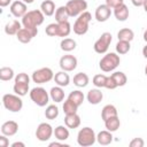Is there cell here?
<instances>
[{
	"instance_id": "cell-1",
	"label": "cell",
	"mask_w": 147,
	"mask_h": 147,
	"mask_svg": "<svg viewBox=\"0 0 147 147\" xmlns=\"http://www.w3.org/2000/svg\"><path fill=\"white\" fill-rule=\"evenodd\" d=\"M45 15L41 10L34 9L28 11L23 17H22V25L23 28H37L44 23Z\"/></svg>"
},
{
	"instance_id": "cell-2",
	"label": "cell",
	"mask_w": 147,
	"mask_h": 147,
	"mask_svg": "<svg viewBox=\"0 0 147 147\" xmlns=\"http://www.w3.org/2000/svg\"><path fill=\"white\" fill-rule=\"evenodd\" d=\"M91 20H92V15H91L90 11L86 10V11L82 13L77 17L76 22L74 23V28H72L74 29V32L76 34H78V36L85 34L88 31V25H90Z\"/></svg>"
},
{
	"instance_id": "cell-3",
	"label": "cell",
	"mask_w": 147,
	"mask_h": 147,
	"mask_svg": "<svg viewBox=\"0 0 147 147\" xmlns=\"http://www.w3.org/2000/svg\"><path fill=\"white\" fill-rule=\"evenodd\" d=\"M95 141H96V136L92 127L85 126L79 130V132L77 134V142L79 146L88 147V146H92Z\"/></svg>"
},
{
	"instance_id": "cell-4",
	"label": "cell",
	"mask_w": 147,
	"mask_h": 147,
	"mask_svg": "<svg viewBox=\"0 0 147 147\" xmlns=\"http://www.w3.org/2000/svg\"><path fill=\"white\" fill-rule=\"evenodd\" d=\"M119 62H121V59L116 53H107L100 60L99 67L103 72H110L119 65Z\"/></svg>"
},
{
	"instance_id": "cell-5",
	"label": "cell",
	"mask_w": 147,
	"mask_h": 147,
	"mask_svg": "<svg viewBox=\"0 0 147 147\" xmlns=\"http://www.w3.org/2000/svg\"><path fill=\"white\" fill-rule=\"evenodd\" d=\"M2 103L3 107L11 113H18L23 108V101L17 94H5L2 96Z\"/></svg>"
},
{
	"instance_id": "cell-6",
	"label": "cell",
	"mask_w": 147,
	"mask_h": 147,
	"mask_svg": "<svg viewBox=\"0 0 147 147\" xmlns=\"http://www.w3.org/2000/svg\"><path fill=\"white\" fill-rule=\"evenodd\" d=\"M30 99L39 107H45L49 101V94L44 87H33L30 91Z\"/></svg>"
},
{
	"instance_id": "cell-7",
	"label": "cell",
	"mask_w": 147,
	"mask_h": 147,
	"mask_svg": "<svg viewBox=\"0 0 147 147\" xmlns=\"http://www.w3.org/2000/svg\"><path fill=\"white\" fill-rule=\"evenodd\" d=\"M32 80L36 84H45L54 79V72L51 68H40L38 70H34L32 74Z\"/></svg>"
},
{
	"instance_id": "cell-8",
	"label": "cell",
	"mask_w": 147,
	"mask_h": 147,
	"mask_svg": "<svg viewBox=\"0 0 147 147\" xmlns=\"http://www.w3.org/2000/svg\"><path fill=\"white\" fill-rule=\"evenodd\" d=\"M65 6L68 8L70 17L79 16L87 9V2L85 0H69Z\"/></svg>"
},
{
	"instance_id": "cell-9",
	"label": "cell",
	"mask_w": 147,
	"mask_h": 147,
	"mask_svg": "<svg viewBox=\"0 0 147 147\" xmlns=\"http://www.w3.org/2000/svg\"><path fill=\"white\" fill-rule=\"evenodd\" d=\"M111 40H113L111 33H109V32H103V33L100 36V38L94 42V46H93V47H94L95 53H98V54H105V53L108 51Z\"/></svg>"
},
{
	"instance_id": "cell-10",
	"label": "cell",
	"mask_w": 147,
	"mask_h": 147,
	"mask_svg": "<svg viewBox=\"0 0 147 147\" xmlns=\"http://www.w3.org/2000/svg\"><path fill=\"white\" fill-rule=\"evenodd\" d=\"M54 134V130L48 123H40L36 130V138L39 141H47Z\"/></svg>"
},
{
	"instance_id": "cell-11",
	"label": "cell",
	"mask_w": 147,
	"mask_h": 147,
	"mask_svg": "<svg viewBox=\"0 0 147 147\" xmlns=\"http://www.w3.org/2000/svg\"><path fill=\"white\" fill-rule=\"evenodd\" d=\"M37 34H38V28H22L17 32L16 37H17V40L21 41L22 44H28Z\"/></svg>"
},
{
	"instance_id": "cell-12",
	"label": "cell",
	"mask_w": 147,
	"mask_h": 147,
	"mask_svg": "<svg viewBox=\"0 0 147 147\" xmlns=\"http://www.w3.org/2000/svg\"><path fill=\"white\" fill-rule=\"evenodd\" d=\"M77 63H78L77 59H76L74 55H70V54L63 55V56L60 59V62H59L61 70L67 71V72L74 71V70L76 69V67H77Z\"/></svg>"
},
{
	"instance_id": "cell-13",
	"label": "cell",
	"mask_w": 147,
	"mask_h": 147,
	"mask_svg": "<svg viewBox=\"0 0 147 147\" xmlns=\"http://www.w3.org/2000/svg\"><path fill=\"white\" fill-rule=\"evenodd\" d=\"M10 13L13 16L17 17V18H22L26 13H28V7H26V3L23 2V1H14L11 5H10Z\"/></svg>"
},
{
	"instance_id": "cell-14",
	"label": "cell",
	"mask_w": 147,
	"mask_h": 147,
	"mask_svg": "<svg viewBox=\"0 0 147 147\" xmlns=\"http://www.w3.org/2000/svg\"><path fill=\"white\" fill-rule=\"evenodd\" d=\"M111 15V8H109L106 3L105 5H100L96 7L95 9V20L98 22H106Z\"/></svg>"
},
{
	"instance_id": "cell-15",
	"label": "cell",
	"mask_w": 147,
	"mask_h": 147,
	"mask_svg": "<svg viewBox=\"0 0 147 147\" xmlns=\"http://www.w3.org/2000/svg\"><path fill=\"white\" fill-rule=\"evenodd\" d=\"M17 131H18V124L15 121H7L1 125V133L7 137L15 136Z\"/></svg>"
},
{
	"instance_id": "cell-16",
	"label": "cell",
	"mask_w": 147,
	"mask_h": 147,
	"mask_svg": "<svg viewBox=\"0 0 147 147\" xmlns=\"http://www.w3.org/2000/svg\"><path fill=\"white\" fill-rule=\"evenodd\" d=\"M87 101L91 103V105H98L102 101V98H103V94L101 92V90H99V87L96 88H92L87 92Z\"/></svg>"
},
{
	"instance_id": "cell-17",
	"label": "cell",
	"mask_w": 147,
	"mask_h": 147,
	"mask_svg": "<svg viewBox=\"0 0 147 147\" xmlns=\"http://www.w3.org/2000/svg\"><path fill=\"white\" fill-rule=\"evenodd\" d=\"M64 124L68 129H77L80 125V117L77 113L68 114L64 117Z\"/></svg>"
},
{
	"instance_id": "cell-18",
	"label": "cell",
	"mask_w": 147,
	"mask_h": 147,
	"mask_svg": "<svg viewBox=\"0 0 147 147\" xmlns=\"http://www.w3.org/2000/svg\"><path fill=\"white\" fill-rule=\"evenodd\" d=\"M22 29V23H20L17 20H11L9 21L6 26H5V32L8 36H16L17 32Z\"/></svg>"
},
{
	"instance_id": "cell-19",
	"label": "cell",
	"mask_w": 147,
	"mask_h": 147,
	"mask_svg": "<svg viewBox=\"0 0 147 147\" xmlns=\"http://www.w3.org/2000/svg\"><path fill=\"white\" fill-rule=\"evenodd\" d=\"M54 82L56 83V85L61 86V87H64V86H68L69 83H70V77L69 75L67 74V71H59L54 75Z\"/></svg>"
},
{
	"instance_id": "cell-20",
	"label": "cell",
	"mask_w": 147,
	"mask_h": 147,
	"mask_svg": "<svg viewBox=\"0 0 147 147\" xmlns=\"http://www.w3.org/2000/svg\"><path fill=\"white\" fill-rule=\"evenodd\" d=\"M114 15H115L117 21H121V22L126 21L127 17H129V8H127V6L125 3L118 6L117 8L114 9Z\"/></svg>"
},
{
	"instance_id": "cell-21",
	"label": "cell",
	"mask_w": 147,
	"mask_h": 147,
	"mask_svg": "<svg viewBox=\"0 0 147 147\" xmlns=\"http://www.w3.org/2000/svg\"><path fill=\"white\" fill-rule=\"evenodd\" d=\"M114 116H118L116 107L114 105H106L102 108V110H101V118H102V121L105 122L106 119H108L110 117H114Z\"/></svg>"
},
{
	"instance_id": "cell-22",
	"label": "cell",
	"mask_w": 147,
	"mask_h": 147,
	"mask_svg": "<svg viewBox=\"0 0 147 147\" xmlns=\"http://www.w3.org/2000/svg\"><path fill=\"white\" fill-rule=\"evenodd\" d=\"M49 96L51 99L54 101V102H61L63 101L64 99V91L61 86H54L51 88V92H49Z\"/></svg>"
},
{
	"instance_id": "cell-23",
	"label": "cell",
	"mask_w": 147,
	"mask_h": 147,
	"mask_svg": "<svg viewBox=\"0 0 147 147\" xmlns=\"http://www.w3.org/2000/svg\"><path fill=\"white\" fill-rule=\"evenodd\" d=\"M96 141L100 145H102V146L109 145L113 141V134H111V132L108 131V130H105V131L99 132L98 136H96Z\"/></svg>"
},
{
	"instance_id": "cell-24",
	"label": "cell",
	"mask_w": 147,
	"mask_h": 147,
	"mask_svg": "<svg viewBox=\"0 0 147 147\" xmlns=\"http://www.w3.org/2000/svg\"><path fill=\"white\" fill-rule=\"evenodd\" d=\"M40 10L45 16H52L55 13V3L52 0H45L40 5Z\"/></svg>"
},
{
	"instance_id": "cell-25",
	"label": "cell",
	"mask_w": 147,
	"mask_h": 147,
	"mask_svg": "<svg viewBox=\"0 0 147 147\" xmlns=\"http://www.w3.org/2000/svg\"><path fill=\"white\" fill-rule=\"evenodd\" d=\"M13 90H14L15 94H17L20 96H24L29 92V83H25V82H15Z\"/></svg>"
},
{
	"instance_id": "cell-26",
	"label": "cell",
	"mask_w": 147,
	"mask_h": 147,
	"mask_svg": "<svg viewBox=\"0 0 147 147\" xmlns=\"http://www.w3.org/2000/svg\"><path fill=\"white\" fill-rule=\"evenodd\" d=\"M88 82H90V78L85 72H78L74 76V84L77 87H85L87 86Z\"/></svg>"
},
{
	"instance_id": "cell-27",
	"label": "cell",
	"mask_w": 147,
	"mask_h": 147,
	"mask_svg": "<svg viewBox=\"0 0 147 147\" xmlns=\"http://www.w3.org/2000/svg\"><path fill=\"white\" fill-rule=\"evenodd\" d=\"M69 130L67 129V126L63 125H59L54 129V136L59 141H64L69 138Z\"/></svg>"
},
{
	"instance_id": "cell-28",
	"label": "cell",
	"mask_w": 147,
	"mask_h": 147,
	"mask_svg": "<svg viewBox=\"0 0 147 147\" xmlns=\"http://www.w3.org/2000/svg\"><path fill=\"white\" fill-rule=\"evenodd\" d=\"M69 17H70V15H69V11H68L67 6H60L56 9V11H55V20H56L57 23L65 22V21H68Z\"/></svg>"
},
{
	"instance_id": "cell-29",
	"label": "cell",
	"mask_w": 147,
	"mask_h": 147,
	"mask_svg": "<svg viewBox=\"0 0 147 147\" xmlns=\"http://www.w3.org/2000/svg\"><path fill=\"white\" fill-rule=\"evenodd\" d=\"M119 125H121V122H119L118 116H114V117H110V118H108V119L105 121V126L110 132L117 131L119 129Z\"/></svg>"
},
{
	"instance_id": "cell-30",
	"label": "cell",
	"mask_w": 147,
	"mask_h": 147,
	"mask_svg": "<svg viewBox=\"0 0 147 147\" xmlns=\"http://www.w3.org/2000/svg\"><path fill=\"white\" fill-rule=\"evenodd\" d=\"M71 32V25L68 21L57 23V37H68Z\"/></svg>"
},
{
	"instance_id": "cell-31",
	"label": "cell",
	"mask_w": 147,
	"mask_h": 147,
	"mask_svg": "<svg viewBox=\"0 0 147 147\" xmlns=\"http://www.w3.org/2000/svg\"><path fill=\"white\" fill-rule=\"evenodd\" d=\"M117 38H118V40H125V41L131 42L134 38V32L129 28H124L117 32Z\"/></svg>"
},
{
	"instance_id": "cell-32",
	"label": "cell",
	"mask_w": 147,
	"mask_h": 147,
	"mask_svg": "<svg viewBox=\"0 0 147 147\" xmlns=\"http://www.w3.org/2000/svg\"><path fill=\"white\" fill-rule=\"evenodd\" d=\"M60 47L63 52H71L76 48V41L71 38H64L60 42Z\"/></svg>"
},
{
	"instance_id": "cell-33",
	"label": "cell",
	"mask_w": 147,
	"mask_h": 147,
	"mask_svg": "<svg viewBox=\"0 0 147 147\" xmlns=\"http://www.w3.org/2000/svg\"><path fill=\"white\" fill-rule=\"evenodd\" d=\"M84 93L82 92V91H79V90H76V91H72V92H70L69 93V95H68V99H70V100H72L78 107L83 103V101H84Z\"/></svg>"
},
{
	"instance_id": "cell-34",
	"label": "cell",
	"mask_w": 147,
	"mask_h": 147,
	"mask_svg": "<svg viewBox=\"0 0 147 147\" xmlns=\"http://www.w3.org/2000/svg\"><path fill=\"white\" fill-rule=\"evenodd\" d=\"M111 77H113V79L115 80L117 87H118V86H124V85L126 84V82H127L126 75H125L124 72H122V71H115L114 74H111Z\"/></svg>"
},
{
	"instance_id": "cell-35",
	"label": "cell",
	"mask_w": 147,
	"mask_h": 147,
	"mask_svg": "<svg viewBox=\"0 0 147 147\" xmlns=\"http://www.w3.org/2000/svg\"><path fill=\"white\" fill-rule=\"evenodd\" d=\"M77 109H78V106L70 99H67L63 103V111L65 115L68 114H75L77 113Z\"/></svg>"
},
{
	"instance_id": "cell-36",
	"label": "cell",
	"mask_w": 147,
	"mask_h": 147,
	"mask_svg": "<svg viewBox=\"0 0 147 147\" xmlns=\"http://www.w3.org/2000/svg\"><path fill=\"white\" fill-rule=\"evenodd\" d=\"M14 78V70L9 67H2L0 69V79L2 82H7Z\"/></svg>"
},
{
	"instance_id": "cell-37",
	"label": "cell",
	"mask_w": 147,
	"mask_h": 147,
	"mask_svg": "<svg viewBox=\"0 0 147 147\" xmlns=\"http://www.w3.org/2000/svg\"><path fill=\"white\" fill-rule=\"evenodd\" d=\"M131 48L130 41H125V40H118V42L116 44V52L117 54H126Z\"/></svg>"
},
{
	"instance_id": "cell-38",
	"label": "cell",
	"mask_w": 147,
	"mask_h": 147,
	"mask_svg": "<svg viewBox=\"0 0 147 147\" xmlns=\"http://www.w3.org/2000/svg\"><path fill=\"white\" fill-rule=\"evenodd\" d=\"M59 116V108L55 105H49L47 106L45 110V117L47 119H55Z\"/></svg>"
},
{
	"instance_id": "cell-39",
	"label": "cell",
	"mask_w": 147,
	"mask_h": 147,
	"mask_svg": "<svg viewBox=\"0 0 147 147\" xmlns=\"http://www.w3.org/2000/svg\"><path fill=\"white\" fill-rule=\"evenodd\" d=\"M106 79H107V76H105V75H102V74H99V75H95V76L93 77V80H92V82H93V84H94L95 87L101 88V87H105Z\"/></svg>"
},
{
	"instance_id": "cell-40",
	"label": "cell",
	"mask_w": 147,
	"mask_h": 147,
	"mask_svg": "<svg viewBox=\"0 0 147 147\" xmlns=\"http://www.w3.org/2000/svg\"><path fill=\"white\" fill-rule=\"evenodd\" d=\"M45 32L49 37H57V22L51 23L45 28Z\"/></svg>"
},
{
	"instance_id": "cell-41",
	"label": "cell",
	"mask_w": 147,
	"mask_h": 147,
	"mask_svg": "<svg viewBox=\"0 0 147 147\" xmlns=\"http://www.w3.org/2000/svg\"><path fill=\"white\" fill-rule=\"evenodd\" d=\"M123 3H124V0H106V5L111 9H115Z\"/></svg>"
},
{
	"instance_id": "cell-42",
	"label": "cell",
	"mask_w": 147,
	"mask_h": 147,
	"mask_svg": "<svg viewBox=\"0 0 147 147\" xmlns=\"http://www.w3.org/2000/svg\"><path fill=\"white\" fill-rule=\"evenodd\" d=\"M105 87H106V88H108V90H115V88L117 87V85H116L115 80L113 79L111 75L107 77V79H106V84H105Z\"/></svg>"
},
{
	"instance_id": "cell-43",
	"label": "cell",
	"mask_w": 147,
	"mask_h": 147,
	"mask_svg": "<svg viewBox=\"0 0 147 147\" xmlns=\"http://www.w3.org/2000/svg\"><path fill=\"white\" fill-rule=\"evenodd\" d=\"M129 145H130V147H144L145 142L141 138H133Z\"/></svg>"
},
{
	"instance_id": "cell-44",
	"label": "cell",
	"mask_w": 147,
	"mask_h": 147,
	"mask_svg": "<svg viewBox=\"0 0 147 147\" xmlns=\"http://www.w3.org/2000/svg\"><path fill=\"white\" fill-rule=\"evenodd\" d=\"M9 146V140L7 138V136L2 134L0 136V147H8Z\"/></svg>"
},
{
	"instance_id": "cell-45",
	"label": "cell",
	"mask_w": 147,
	"mask_h": 147,
	"mask_svg": "<svg viewBox=\"0 0 147 147\" xmlns=\"http://www.w3.org/2000/svg\"><path fill=\"white\" fill-rule=\"evenodd\" d=\"M131 2H132V5L136 6V7H141V6H144L145 0H131Z\"/></svg>"
},
{
	"instance_id": "cell-46",
	"label": "cell",
	"mask_w": 147,
	"mask_h": 147,
	"mask_svg": "<svg viewBox=\"0 0 147 147\" xmlns=\"http://www.w3.org/2000/svg\"><path fill=\"white\" fill-rule=\"evenodd\" d=\"M56 147V146H61V147H69L68 145H65V144H63V142H57V141H54V142H51L49 144V147Z\"/></svg>"
},
{
	"instance_id": "cell-47",
	"label": "cell",
	"mask_w": 147,
	"mask_h": 147,
	"mask_svg": "<svg viewBox=\"0 0 147 147\" xmlns=\"http://www.w3.org/2000/svg\"><path fill=\"white\" fill-rule=\"evenodd\" d=\"M11 147H25V144L21 141H15L11 144Z\"/></svg>"
},
{
	"instance_id": "cell-48",
	"label": "cell",
	"mask_w": 147,
	"mask_h": 147,
	"mask_svg": "<svg viewBox=\"0 0 147 147\" xmlns=\"http://www.w3.org/2000/svg\"><path fill=\"white\" fill-rule=\"evenodd\" d=\"M10 2H11V0H0V6L3 8V7H7Z\"/></svg>"
},
{
	"instance_id": "cell-49",
	"label": "cell",
	"mask_w": 147,
	"mask_h": 147,
	"mask_svg": "<svg viewBox=\"0 0 147 147\" xmlns=\"http://www.w3.org/2000/svg\"><path fill=\"white\" fill-rule=\"evenodd\" d=\"M142 55H144V57L147 59V45L144 46V48H142Z\"/></svg>"
},
{
	"instance_id": "cell-50",
	"label": "cell",
	"mask_w": 147,
	"mask_h": 147,
	"mask_svg": "<svg viewBox=\"0 0 147 147\" xmlns=\"http://www.w3.org/2000/svg\"><path fill=\"white\" fill-rule=\"evenodd\" d=\"M144 40L147 42V28H146V30H145V32H144Z\"/></svg>"
},
{
	"instance_id": "cell-51",
	"label": "cell",
	"mask_w": 147,
	"mask_h": 147,
	"mask_svg": "<svg viewBox=\"0 0 147 147\" xmlns=\"http://www.w3.org/2000/svg\"><path fill=\"white\" fill-rule=\"evenodd\" d=\"M22 1H23V2H25L26 5H30V3H32L34 0H22Z\"/></svg>"
},
{
	"instance_id": "cell-52",
	"label": "cell",
	"mask_w": 147,
	"mask_h": 147,
	"mask_svg": "<svg viewBox=\"0 0 147 147\" xmlns=\"http://www.w3.org/2000/svg\"><path fill=\"white\" fill-rule=\"evenodd\" d=\"M142 7H144V9H145V11L147 13V0H145V3H144V6H142Z\"/></svg>"
},
{
	"instance_id": "cell-53",
	"label": "cell",
	"mask_w": 147,
	"mask_h": 147,
	"mask_svg": "<svg viewBox=\"0 0 147 147\" xmlns=\"http://www.w3.org/2000/svg\"><path fill=\"white\" fill-rule=\"evenodd\" d=\"M145 75L147 76V65H146V68H145Z\"/></svg>"
}]
</instances>
